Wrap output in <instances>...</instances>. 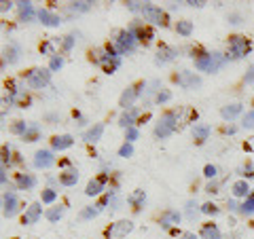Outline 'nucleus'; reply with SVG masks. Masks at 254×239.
I'll return each instance as SVG.
<instances>
[{
  "label": "nucleus",
  "mask_w": 254,
  "mask_h": 239,
  "mask_svg": "<svg viewBox=\"0 0 254 239\" xmlns=\"http://www.w3.org/2000/svg\"><path fill=\"white\" fill-rule=\"evenodd\" d=\"M172 100V91L170 89H159L157 93H155V104H168V102Z\"/></svg>",
  "instance_id": "obj_39"
},
{
  "label": "nucleus",
  "mask_w": 254,
  "mask_h": 239,
  "mask_svg": "<svg viewBox=\"0 0 254 239\" xmlns=\"http://www.w3.org/2000/svg\"><path fill=\"white\" fill-rule=\"evenodd\" d=\"M176 32H178L180 36L189 38L190 34H193V21H189V19H182V21H178V23H176Z\"/></svg>",
  "instance_id": "obj_33"
},
{
  "label": "nucleus",
  "mask_w": 254,
  "mask_h": 239,
  "mask_svg": "<svg viewBox=\"0 0 254 239\" xmlns=\"http://www.w3.org/2000/svg\"><path fill=\"white\" fill-rule=\"evenodd\" d=\"M21 140L23 142H36V140H41V125H38V123H30L26 133L21 135Z\"/></svg>",
  "instance_id": "obj_32"
},
{
  "label": "nucleus",
  "mask_w": 254,
  "mask_h": 239,
  "mask_svg": "<svg viewBox=\"0 0 254 239\" xmlns=\"http://www.w3.org/2000/svg\"><path fill=\"white\" fill-rule=\"evenodd\" d=\"M176 55H178V49H174V47H170V45H161L157 55H155V63L157 66H165V63L176 60Z\"/></svg>",
  "instance_id": "obj_14"
},
{
  "label": "nucleus",
  "mask_w": 254,
  "mask_h": 239,
  "mask_svg": "<svg viewBox=\"0 0 254 239\" xmlns=\"http://www.w3.org/2000/svg\"><path fill=\"white\" fill-rule=\"evenodd\" d=\"M133 155V144H129V142H125V144L121 146V148H119V157H131Z\"/></svg>",
  "instance_id": "obj_49"
},
{
  "label": "nucleus",
  "mask_w": 254,
  "mask_h": 239,
  "mask_svg": "<svg viewBox=\"0 0 254 239\" xmlns=\"http://www.w3.org/2000/svg\"><path fill=\"white\" fill-rule=\"evenodd\" d=\"M91 4L93 2H87V0H81V2H70V6H68V11L70 13H87V11H91Z\"/></svg>",
  "instance_id": "obj_35"
},
{
  "label": "nucleus",
  "mask_w": 254,
  "mask_h": 239,
  "mask_svg": "<svg viewBox=\"0 0 254 239\" xmlns=\"http://www.w3.org/2000/svg\"><path fill=\"white\" fill-rule=\"evenodd\" d=\"M115 49L119 55H127V53H131L133 49H136V45H138V38L131 34L129 30H119L117 34H115Z\"/></svg>",
  "instance_id": "obj_5"
},
{
  "label": "nucleus",
  "mask_w": 254,
  "mask_h": 239,
  "mask_svg": "<svg viewBox=\"0 0 254 239\" xmlns=\"http://www.w3.org/2000/svg\"><path fill=\"white\" fill-rule=\"evenodd\" d=\"M55 199H58V193H55L53 188H45L43 190V195H41V201L43 203H53Z\"/></svg>",
  "instance_id": "obj_45"
},
{
  "label": "nucleus",
  "mask_w": 254,
  "mask_h": 239,
  "mask_svg": "<svg viewBox=\"0 0 254 239\" xmlns=\"http://www.w3.org/2000/svg\"><path fill=\"white\" fill-rule=\"evenodd\" d=\"M242 127L244 129H254V110H248V113L242 115Z\"/></svg>",
  "instance_id": "obj_42"
},
{
  "label": "nucleus",
  "mask_w": 254,
  "mask_h": 239,
  "mask_svg": "<svg viewBox=\"0 0 254 239\" xmlns=\"http://www.w3.org/2000/svg\"><path fill=\"white\" fill-rule=\"evenodd\" d=\"M140 15L144 17V21H150V23H155V26H161V28H168L170 26V15L165 13L161 6H157V4L144 2Z\"/></svg>",
  "instance_id": "obj_4"
},
{
  "label": "nucleus",
  "mask_w": 254,
  "mask_h": 239,
  "mask_svg": "<svg viewBox=\"0 0 254 239\" xmlns=\"http://www.w3.org/2000/svg\"><path fill=\"white\" fill-rule=\"evenodd\" d=\"M64 212H66L64 205H55V208H49L45 212V216H47V220H49V222H58L64 216Z\"/></svg>",
  "instance_id": "obj_34"
},
{
  "label": "nucleus",
  "mask_w": 254,
  "mask_h": 239,
  "mask_svg": "<svg viewBox=\"0 0 254 239\" xmlns=\"http://www.w3.org/2000/svg\"><path fill=\"white\" fill-rule=\"evenodd\" d=\"M187 4H189V6H195V9H201V6H203L205 2H203V0H189Z\"/></svg>",
  "instance_id": "obj_58"
},
{
  "label": "nucleus",
  "mask_w": 254,
  "mask_h": 239,
  "mask_svg": "<svg viewBox=\"0 0 254 239\" xmlns=\"http://www.w3.org/2000/svg\"><path fill=\"white\" fill-rule=\"evenodd\" d=\"M45 119H47V121H60V117H58V115H47Z\"/></svg>",
  "instance_id": "obj_62"
},
{
  "label": "nucleus",
  "mask_w": 254,
  "mask_h": 239,
  "mask_svg": "<svg viewBox=\"0 0 254 239\" xmlns=\"http://www.w3.org/2000/svg\"><path fill=\"white\" fill-rule=\"evenodd\" d=\"M240 208H242V205H237L235 201H229V210H231V212H240Z\"/></svg>",
  "instance_id": "obj_60"
},
{
  "label": "nucleus",
  "mask_w": 254,
  "mask_h": 239,
  "mask_svg": "<svg viewBox=\"0 0 254 239\" xmlns=\"http://www.w3.org/2000/svg\"><path fill=\"white\" fill-rule=\"evenodd\" d=\"M193 60H195V68L197 70H201V72H210V74L218 72V70L229 61L227 55H222L218 51H212V53L210 51H197L193 55Z\"/></svg>",
  "instance_id": "obj_1"
},
{
  "label": "nucleus",
  "mask_w": 254,
  "mask_h": 239,
  "mask_svg": "<svg viewBox=\"0 0 254 239\" xmlns=\"http://www.w3.org/2000/svg\"><path fill=\"white\" fill-rule=\"evenodd\" d=\"M21 58V47L17 43H9L4 49V63L2 66H6V63H17Z\"/></svg>",
  "instance_id": "obj_23"
},
{
  "label": "nucleus",
  "mask_w": 254,
  "mask_h": 239,
  "mask_svg": "<svg viewBox=\"0 0 254 239\" xmlns=\"http://www.w3.org/2000/svg\"><path fill=\"white\" fill-rule=\"evenodd\" d=\"M144 201H146V193L142 188H136L129 197H127V203H129L133 210H140L142 205H144Z\"/></svg>",
  "instance_id": "obj_28"
},
{
  "label": "nucleus",
  "mask_w": 254,
  "mask_h": 239,
  "mask_svg": "<svg viewBox=\"0 0 254 239\" xmlns=\"http://www.w3.org/2000/svg\"><path fill=\"white\" fill-rule=\"evenodd\" d=\"M199 237H201V239H222L220 229L214 225V222H205V225H201Z\"/></svg>",
  "instance_id": "obj_27"
},
{
  "label": "nucleus",
  "mask_w": 254,
  "mask_h": 239,
  "mask_svg": "<svg viewBox=\"0 0 254 239\" xmlns=\"http://www.w3.org/2000/svg\"><path fill=\"white\" fill-rule=\"evenodd\" d=\"M102 210H104V205L98 201V203H93V205H87V208H85L81 214H78V218H81V220H91V218H95V216H100Z\"/></svg>",
  "instance_id": "obj_31"
},
{
  "label": "nucleus",
  "mask_w": 254,
  "mask_h": 239,
  "mask_svg": "<svg viewBox=\"0 0 254 239\" xmlns=\"http://www.w3.org/2000/svg\"><path fill=\"white\" fill-rule=\"evenodd\" d=\"M240 214H244V216L254 214V190L250 193V197H246V201L242 203V208H240Z\"/></svg>",
  "instance_id": "obj_38"
},
{
  "label": "nucleus",
  "mask_w": 254,
  "mask_h": 239,
  "mask_svg": "<svg viewBox=\"0 0 254 239\" xmlns=\"http://www.w3.org/2000/svg\"><path fill=\"white\" fill-rule=\"evenodd\" d=\"M205 193L216 195L218 193V182H208V184H205Z\"/></svg>",
  "instance_id": "obj_54"
},
{
  "label": "nucleus",
  "mask_w": 254,
  "mask_h": 239,
  "mask_svg": "<svg viewBox=\"0 0 254 239\" xmlns=\"http://www.w3.org/2000/svg\"><path fill=\"white\" fill-rule=\"evenodd\" d=\"M244 81L248 83V85H254V66H250L248 70H246V76H244Z\"/></svg>",
  "instance_id": "obj_53"
},
{
  "label": "nucleus",
  "mask_w": 254,
  "mask_h": 239,
  "mask_svg": "<svg viewBox=\"0 0 254 239\" xmlns=\"http://www.w3.org/2000/svg\"><path fill=\"white\" fill-rule=\"evenodd\" d=\"M240 172H242L244 180H246V178H254V163H246Z\"/></svg>",
  "instance_id": "obj_50"
},
{
  "label": "nucleus",
  "mask_w": 254,
  "mask_h": 239,
  "mask_svg": "<svg viewBox=\"0 0 254 239\" xmlns=\"http://www.w3.org/2000/svg\"><path fill=\"white\" fill-rule=\"evenodd\" d=\"M26 83L32 89H45L51 83V70L49 68H32L26 74Z\"/></svg>",
  "instance_id": "obj_6"
},
{
  "label": "nucleus",
  "mask_w": 254,
  "mask_h": 239,
  "mask_svg": "<svg viewBox=\"0 0 254 239\" xmlns=\"http://www.w3.org/2000/svg\"><path fill=\"white\" fill-rule=\"evenodd\" d=\"M62 68H64V58H62L60 53H58V55H53V58H51V63H49V70H51V72H60Z\"/></svg>",
  "instance_id": "obj_44"
},
{
  "label": "nucleus",
  "mask_w": 254,
  "mask_h": 239,
  "mask_svg": "<svg viewBox=\"0 0 254 239\" xmlns=\"http://www.w3.org/2000/svg\"><path fill=\"white\" fill-rule=\"evenodd\" d=\"M23 159L17 155V153H13V148L11 146H2V167H13L15 163H21Z\"/></svg>",
  "instance_id": "obj_26"
},
{
  "label": "nucleus",
  "mask_w": 254,
  "mask_h": 239,
  "mask_svg": "<svg viewBox=\"0 0 254 239\" xmlns=\"http://www.w3.org/2000/svg\"><path fill=\"white\" fill-rule=\"evenodd\" d=\"M17 106L19 108H30V95H26V91L17 98Z\"/></svg>",
  "instance_id": "obj_51"
},
{
  "label": "nucleus",
  "mask_w": 254,
  "mask_h": 239,
  "mask_svg": "<svg viewBox=\"0 0 254 239\" xmlns=\"http://www.w3.org/2000/svg\"><path fill=\"white\" fill-rule=\"evenodd\" d=\"M180 220H182V214L178 210L168 208V210L161 214V218H159V225H161L163 231H170V229H174L176 225H180Z\"/></svg>",
  "instance_id": "obj_13"
},
{
  "label": "nucleus",
  "mask_w": 254,
  "mask_h": 239,
  "mask_svg": "<svg viewBox=\"0 0 254 239\" xmlns=\"http://www.w3.org/2000/svg\"><path fill=\"white\" fill-rule=\"evenodd\" d=\"M178 239H197V235H195V233H190V231H187V233H182Z\"/></svg>",
  "instance_id": "obj_59"
},
{
  "label": "nucleus",
  "mask_w": 254,
  "mask_h": 239,
  "mask_svg": "<svg viewBox=\"0 0 254 239\" xmlns=\"http://www.w3.org/2000/svg\"><path fill=\"white\" fill-rule=\"evenodd\" d=\"M190 133H193V140L197 142V144H205V140L210 138V125H193V129H190Z\"/></svg>",
  "instance_id": "obj_24"
},
{
  "label": "nucleus",
  "mask_w": 254,
  "mask_h": 239,
  "mask_svg": "<svg viewBox=\"0 0 254 239\" xmlns=\"http://www.w3.org/2000/svg\"><path fill=\"white\" fill-rule=\"evenodd\" d=\"M133 231V222L131 220H119V222H115V225H110L108 229H106V239H123V237H127Z\"/></svg>",
  "instance_id": "obj_8"
},
{
  "label": "nucleus",
  "mask_w": 254,
  "mask_h": 239,
  "mask_svg": "<svg viewBox=\"0 0 254 239\" xmlns=\"http://www.w3.org/2000/svg\"><path fill=\"white\" fill-rule=\"evenodd\" d=\"M55 165V157L51 150H38V153L34 155V167L36 170H49V167Z\"/></svg>",
  "instance_id": "obj_16"
},
{
  "label": "nucleus",
  "mask_w": 254,
  "mask_h": 239,
  "mask_svg": "<svg viewBox=\"0 0 254 239\" xmlns=\"http://www.w3.org/2000/svg\"><path fill=\"white\" fill-rule=\"evenodd\" d=\"M178 123H180V117H178V110H168L159 121L155 123V138L159 140H165L178 129Z\"/></svg>",
  "instance_id": "obj_2"
},
{
  "label": "nucleus",
  "mask_w": 254,
  "mask_h": 239,
  "mask_svg": "<svg viewBox=\"0 0 254 239\" xmlns=\"http://www.w3.org/2000/svg\"><path fill=\"white\" fill-rule=\"evenodd\" d=\"M0 180H2V184H6V167L0 170Z\"/></svg>",
  "instance_id": "obj_61"
},
{
  "label": "nucleus",
  "mask_w": 254,
  "mask_h": 239,
  "mask_svg": "<svg viewBox=\"0 0 254 239\" xmlns=\"http://www.w3.org/2000/svg\"><path fill=\"white\" fill-rule=\"evenodd\" d=\"M72 144H74V138H72L70 133L53 135V138H51V148H53V150H60V153H62V150H68Z\"/></svg>",
  "instance_id": "obj_19"
},
{
  "label": "nucleus",
  "mask_w": 254,
  "mask_h": 239,
  "mask_svg": "<svg viewBox=\"0 0 254 239\" xmlns=\"http://www.w3.org/2000/svg\"><path fill=\"white\" fill-rule=\"evenodd\" d=\"M231 193H233L235 199H242V197H250L252 190H250V186H248V182L246 180H237V182H233Z\"/></svg>",
  "instance_id": "obj_30"
},
{
  "label": "nucleus",
  "mask_w": 254,
  "mask_h": 239,
  "mask_svg": "<svg viewBox=\"0 0 254 239\" xmlns=\"http://www.w3.org/2000/svg\"><path fill=\"white\" fill-rule=\"evenodd\" d=\"M38 19H41V23H43V26H47V28H55V26H60V23H62L60 15L51 13L49 9H38Z\"/></svg>",
  "instance_id": "obj_22"
},
{
  "label": "nucleus",
  "mask_w": 254,
  "mask_h": 239,
  "mask_svg": "<svg viewBox=\"0 0 254 239\" xmlns=\"http://www.w3.org/2000/svg\"><path fill=\"white\" fill-rule=\"evenodd\" d=\"M2 214H4V218H13V216H17V212H19V199L15 197V193H11V190H6V193L2 195Z\"/></svg>",
  "instance_id": "obj_12"
},
{
  "label": "nucleus",
  "mask_w": 254,
  "mask_h": 239,
  "mask_svg": "<svg viewBox=\"0 0 254 239\" xmlns=\"http://www.w3.org/2000/svg\"><path fill=\"white\" fill-rule=\"evenodd\" d=\"M178 117H180V123H193L197 119V110H193V108H180Z\"/></svg>",
  "instance_id": "obj_37"
},
{
  "label": "nucleus",
  "mask_w": 254,
  "mask_h": 239,
  "mask_svg": "<svg viewBox=\"0 0 254 239\" xmlns=\"http://www.w3.org/2000/svg\"><path fill=\"white\" fill-rule=\"evenodd\" d=\"M244 150H246V153H254V135L244 142Z\"/></svg>",
  "instance_id": "obj_55"
},
{
  "label": "nucleus",
  "mask_w": 254,
  "mask_h": 239,
  "mask_svg": "<svg viewBox=\"0 0 254 239\" xmlns=\"http://www.w3.org/2000/svg\"><path fill=\"white\" fill-rule=\"evenodd\" d=\"M74 43H76V34H74V32H72V34H68V36H64V38H62V51H64V53L72 51Z\"/></svg>",
  "instance_id": "obj_41"
},
{
  "label": "nucleus",
  "mask_w": 254,
  "mask_h": 239,
  "mask_svg": "<svg viewBox=\"0 0 254 239\" xmlns=\"http://www.w3.org/2000/svg\"><path fill=\"white\" fill-rule=\"evenodd\" d=\"M60 184H64V186H74L76 182H78V170H66V172H62L60 174Z\"/></svg>",
  "instance_id": "obj_29"
},
{
  "label": "nucleus",
  "mask_w": 254,
  "mask_h": 239,
  "mask_svg": "<svg viewBox=\"0 0 254 239\" xmlns=\"http://www.w3.org/2000/svg\"><path fill=\"white\" fill-rule=\"evenodd\" d=\"M201 214H208V216H218V214H220V208H218L216 203L208 201V203H203V205H201Z\"/></svg>",
  "instance_id": "obj_43"
},
{
  "label": "nucleus",
  "mask_w": 254,
  "mask_h": 239,
  "mask_svg": "<svg viewBox=\"0 0 254 239\" xmlns=\"http://www.w3.org/2000/svg\"><path fill=\"white\" fill-rule=\"evenodd\" d=\"M125 4H127V9L133 13H142V6H144V2H133V0L131 2H125Z\"/></svg>",
  "instance_id": "obj_52"
},
{
  "label": "nucleus",
  "mask_w": 254,
  "mask_h": 239,
  "mask_svg": "<svg viewBox=\"0 0 254 239\" xmlns=\"http://www.w3.org/2000/svg\"><path fill=\"white\" fill-rule=\"evenodd\" d=\"M138 135H140L138 127H129V129H125V142H129V144H133V142L138 140Z\"/></svg>",
  "instance_id": "obj_48"
},
{
  "label": "nucleus",
  "mask_w": 254,
  "mask_h": 239,
  "mask_svg": "<svg viewBox=\"0 0 254 239\" xmlns=\"http://www.w3.org/2000/svg\"><path fill=\"white\" fill-rule=\"evenodd\" d=\"M17 15L19 21H34V17H38V11H34V4L23 0V2H17Z\"/></svg>",
  "instance_id": "obj_18"
},
{
  "label": "nucleus",
  "mask_w": 254,
  "mask_h": 239,
  "mask_svg": "<svg viewBox=\"0 0 254 239\" xmlns=\"http://www.w3.org/2000/svg\"><path fill=\"white\" fill-rule=\"evenodd\" d=\"M28 125H30V123H26V121H15V123H13L11 127H9V131H11L13 135H19V138H21V135L26 133Z\"/></svg>",
  "instance_id": "obj_40"
},
{
  "label": "nucleus",
  "mask_w": 254,
  "mask_h": 239,
  "mask_svg": "<svg viewBox=\"0 0 254 239\" xmlns=\"http://www.w3.org/2000/svg\"><path fill=\"white\" fill-rule=\"evenodd\" d=\"M102 133H104V123H95L93 127H89V129L83 133V140H85V142H89V144H91V142L95 144V142L102 138Z\"/></svg>",
  "instance_id": "obj_25"
},
{
  "label": "nucleus",
  "mask_w": 254,
  "mask_h": 239,
  "mask_svg": "<svg viewBox=\"0 0 254 239\" xmlns=\"http://www.w3.org/2000/svg\"><path fill=\"white\" fill-rule=\"evenodd\" d=\"M174 81H176L182 89H197V87H201V76L190 72V70H180V72L174 76Z\"/></svg>",
  "instance_id": "obj_10"
},
{
  "label": "nucleus",
  "mask_w": 254,
  "mask_h": 239,
  "mask_svg": "<svg viewBox=\"0 0 254 239\" xmlns=\"http://www.w3.org/2000/svg\"><path fill=\"white\" fill-rule=\"evenodd\" d=\"M203 176L208 178V180H214V178L218 176V167H216V165H212V163H208V165L203 167Z\"/></svg>",
  "instance_id": "obj_46"
},
{
  "label": "nucleus",
  "mask_w": 254,
  "mask_h": 239,
  "mask_svg": "<svg viewBox=\"0 0 254 239\" xmlns=\"http://www.w3.org/2000/svg\"><path fill=\"white\" fill-rule=\"evenodd\" d=\"M222 131H225V133H235L237 129H235V127H225V129H222Z\"/></svg>",
  "instance_id": "obj_63"
},
{
  "label": "nucleus",
  "mask_w": 254,
  "mask_h": 239,
  "mask_svg": "<svg viewBox=\"0 0 254 239\" xmlns=\"http://www.w3.org/2000/svg\"><path fill=\"white\" fill-rule=\"evenodd\" d=\"M242 113H244V106L240 102H233V104H227L220 108V117L225 119V121H233V119H237Z\"/></svg>",
  "instance_id": "obj_21"
},
{
  "label": "nucleus",
  "mask_w": 254,
  "mask_h": 239,
  "mask_svg": "<svg viewBox=\"0 0 254 239\" xmlns=\"http://www.w3.org/2000/svg\"><path fill=\"white\" fill-rule=\"evenodd\" d=\"M227 21H229V23H233V26H237V23H242V15L231 13V15H229V17H227Z\"/></svg>",
  "instance_id": "obj_56"
},
{
  "label": "nucleus",
  "mask_w": 254,
  "mask_h": 239,
  "mask_svg": "<svg viewBox=\"0 0 254 239\" xmlns=\"http://www.w3.org/2000/svg\"><path fill=\"white\" fill-rule=\"evenodd\" d=\"M41 53L47 55V58H53V55H58V53H55V49H53V43L51 41L41 43Z\"/></svg>",
  "instance_id": "obj_47"
},
{
  "label": "nucleus",
  "mask_w": 254,
  "mask_h": 239,
  "mask_svg": "<svg viewBox=\"0 0 254 239\" xmlns=\"http://www.w3.org/2000/svg\"><path fill=\"white\" fill-rule=\"evenodd\" d=\"M43 216V203H30L26 208V214L21 216V225H34Z\"/></svg>",
  "instance_id": "obj_15"
},
{
  "label": "nucleus",
  "mask_w": 254,
  "mask_h": 239,
  "mask_svg": "<svg viewBox=\"0 0 254 239\" xmlns=\"http://www.w3.org/2000/svg\"><path fill=\"white\" fill-rule=\"evenodd\" d=\"M201 214V205L197 203V201H193V199H190V201H187V218L189 220H195L197 216H199Z\"/></svg>",
  "instance_id": "obj_36"
},
{
  "label": "nucleus",
  "mask_w": 254,
  "mask_h": 239,
  "mask_svg": "<svg viewBox=\"0 0 254 239\" xmlns=\"http://www.w3.org/2000/svg\"><path fill=\"white\" fill-rule=\"evenodd\" d=\"M140 110L138 108H129V110H123V115L119 117V127L123 129H129V127H136L140 121Z\"/></svg>",
  "instance_id": "obj_17"
},
{
  "label": "nucleus",
  "mask_w": 254,
  "mask_h": 239,
  "mask_svg": "<svg viewBox=\"0 0 254 239\" xmlns=\"http://www.w3.org/2000/svg\"><path fill=\"white\" fill-rule=\"evenodd\" d=\"M252 51V41L242 34H233L229 36V51H227V60H242Z\"/></svg>",
  "instance_id": "obj_3"
},
{
  "label": "nucleus",
  "mask_w": 254,
  "mask_h": 239,
  "mask_svg": "<svg viewBox=\"0 0 254 239\" xmlns=\"http://www.w3.org/2000/svg\"><path fill=\"white\" fill-rule=\"evenodd\" d=\"M36 186V178L32 174H15V188L17 190H32Z\"/></svg>",
  "instance_id": "obj_20"
},
{
  "label": "nucleus",
  "mask_w": 254,
  "mask_h": 239,
  "mask_svg": "<svg viewBox=\"0 0 254 239\" xmlns=\"http://www.w3.org/2000/svg\"><path fill=\"white\" fill-rule=\"evenodd\" d=\"M108 180H110V174H104V172H102L98 178H93V180L87 182L85 195H87V197H98V195L102 193V190H106Z\"/></svg>",
  "instance_id": "obj_11"
},
{
  "label": "nucleus",
  "mask_w": 254,
  "mask_h": 239,
  "mask_svg": "<svg viewBox=\"0 0 254 239\" xmlns=\"http://www.w3.org/2000/svg\"><path fill=\"white\" fill-rule=\"evenodd\" d=\"M13 4H15V2H11V0H2V2H0V11H2V13L11 11V9H13Z\"/></svg>",
  "instance_id": "obj_57"
},
{
  "label": "nucleus",
  "mask_w": 254,
  "mask_h": 239,
  "mask_svg": "<svg viewBox=\"0 0 254 239\" xmlns=\"http://www.w3.org/2000/svg\"><path fill=\"white\" fill-rule=\"evenodd\" d=\"M127 30H129L131 34L138 38V43H142V45H150V43L155 41V32H153V28H148V26H144V23H140V21H133Z\"/></svg>",
  "instance_id": "obj_9"
},
{
  "label": "nucleus",
  "mask_w": 254,
  "mask_h": 239,
  "mask_svg": "<svg viewBox=\"0 0 254 239\" xmlns=\"http://www.w3.org/2000/svg\"><path fill=\"white\" fill-rule=\"evenodd\" d=\"M142 89H146V83H144V81L129 85V87H127V89L121 93V98H119V106L125 108V110L133 108L131 104H133V102H136V98H138V95L142 93Z\"/></svg>",
  "instance_id": "obj_7"
}]
</instances>
